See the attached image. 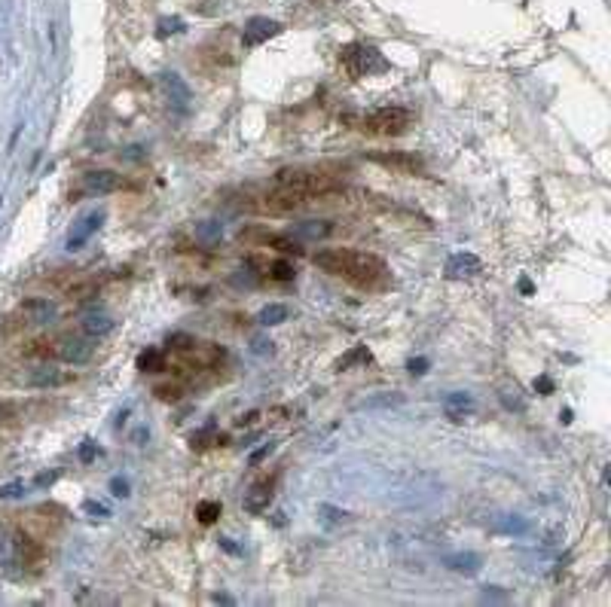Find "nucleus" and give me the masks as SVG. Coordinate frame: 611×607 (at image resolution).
<instances>
[{
	"label": "nucleus",
	"instance_id": "58836bf2",
	"mask_svg": "<svg viewBox=\"0 0 611 607\" xmlns=\"http://www.w3.org/2000/svg\"><path fill=\"white\" fill-rule=\"evenodd\" d=\"M535 390H538V394H544V397L553 394V382H550L547 376H538V378H535Z\"/></svg>",
	"mask_w": 611,
	"mask_h": 607
},
{
	"label": "nucleus",
	"instance_id": "9b49d317",
	"mask_svg": "<svg viewBox=\"0 0 611 607\" xmlns=\"http://www.w3.org/2000/svg\"><path fill=\"white\" fill-rule=\"evenodd\" d=\"M483 272V263L477 253H453L450 260H446V278H474Z\"/></svg>",
	"mask_w": 611,
	"mask_h": 607
},
{
	"label": "nucleus",
	"instance_id": "72a5a7b5",
	"mask_svg": "<svg viewBox=\"0 0 611 607\" xmlns=\"http://www.w3.org/2000/svg\"><path fill=\"white\" fill-rule=\"evenodd\" d=\"M180 394H183L180 385H159L156 388V397L159 400H180Z\"/></svg>",
	"mask_w": 611,
	"mask_h": 607
},
{
	"label": "nucleus",
	"instance_id": "a211bd4d",
	"mask_svg": "<svg viewBox=\"0 0 611 607\" xmlns=\"http://www.w3.org/2000/svg\"><path fill=\"white\" fill-rule=\"evenodd\" d=\"M373 360V354H370V348L367 345H355V348H349L340 360L333 363V369L336 373H345V369H352V366H358V363H370Z\"/></svg>",
	"mask_w": 611,
	"mask_h": 607
},
{
	"label": "nucleus",
	"instance_id": "4c0bfd02",
	"mask_svg": "<svg viewBox=\"0 0 611 607\" xmlns=\"http://www.w3.org/2000/svg\"><path fill=\"white\" fill-rule=\"evenodd\" d=\"M483 601H507V592H502V586H486Z\"/></svg>",
	"mask_w": 611,
	"mask_h": 607
},
{
	"label": "nucleus",
	"instance_id": "a19ab883",
	"mask_svg": "<svg viewBox=\"0 0 611 607\" xmlns=\"http://www.w3.org/2000/svg\"><path fill=\"white\" fill-rule=\"evenodd\" d=\"M95 290H98V284H95V281H89V284H80V287H74V290H70V296H80V300H83V296L95 293Z\"/></svg>",
	"mask_w": 611,
	"mask_h": 607
},
{
	"label": "nucleus",
	"instance_id": "f257e3e1",
	"mask_svg": "<svg viewBox=\"0 0 611 607\" xmlns=\"http://www.w3.org/2000/svg\"><path fill=\"white\" fill-rule=\"evenodd\" d=\"M312 263L321 272L345 278V281L358 284V287H373L379 278L385 275V263L373 253H358V251H342V248H330V251H318L312 256Z\"/></svg>",
	"mask_w": 611,
	"mask_h": 607
},
{
	"label": "nucleus",
	"instance_id": "c85d7f7f",
	"mask_svg": "<svg viewBox=\"0 0 611 607\" xmlns=\"http://www.w3.org/2000/svg\"><path fill=\"white\" fill-rule=\"evenodd\" d=\"M330 229H333L330 223H321V226H318V223H300V232L309 235V239H321V235H330Z\"/></svg>",
	"mask_w": 611,
	"mask_h": 607
},
{
	"label": "nucleus",
	"instance_id": "aec40b11",
	"mask_svg": "<svg viewBox=\"0 0 611 607\" xmlns=\"http://www.w3.org/2000/svg\"><path fill=\"white\" fill-rule=\"evenodd\" d=\"M288 305H281V302H269L266 308H263V312L257 315V321L263 324V327H275V324H284L288 321Z\"/></svg>",
	"mask_w": 611,
	"mask_h": 607
},
{
	"label": "nucleus",
	"instance_id": "7ed1b4c3",
	"mask_svg": "<svg viewBox=\"0 0 611 607\" xmlns=\"http://www.w3.org/2000/svg\"><path fill=\"white\" fill-rule=\"evenodd\" d=\"M345 122H352V128L367 131V135H404L413 122V113L406 107H379L364 116H349Z\"/></svg>",
	"mask_w": 611,
	"mask_h": 607
},
{
	"label": "nucleus",
	"instance_id": "a18cd8bd",
	"mask_svg": "<svg viewBox=\"0 0 611 607\" xmlns=\"http://www.w3.org/2000/svg\"><path fill=\"white\" fill-rule=\"evenodd\" d=\"M220 547L227 549V552H232V555H239V547H236V543H232L229 537H220Z\"/></svg>",
	"mask_w": 611,
	"mask_h": 607
},
{
	"label": "nucleus",
	"instance_id": "cd10ccee",
	"mask_svg": "<svg viewBox=\"0 0 611 607\" xmlns=\"http://www.w3.org/2000/svg\"><path fill=\"white\" fill-rule=\"evenodd\" d=\"M183 28H187V22H183V18H178V16H171V18H159V37L180 34Z\"/></svg>",
	"mask_w": 611,
	"mask_h": 607
},
{
	"label": "nucleus",
	"instance_id": "49530a36",
	"mask_svg": "<svg viewBox=\"0 0 611 607\" xmlns=\"http://www.w3.org/2000/svg\"><path fill=\"white\" fill-rule=\"evenodd\" d=\"M559 418H563V425H568V421H572V409H563V412H559Z\"/></svg>",
	"mask_w": 611,
	"mask_h": 607
},
{
	"label": "nucleus",
	"instance_id": "6ab92c4d",
	"mask_svg": "<svg viewBox=\"0 0 611 607\" xmlns=\"http://www.w3.org/2000/svg\"><path fill=\"white\" fill-rule=\"evenodd\" d=\"M80 327H83V333L89 339H101V336H107L110 330H114V317H107V315H86Z\"/></svg>",
	"mask_w": 611,
	"mask_h": 607
},
{
	"label": "nucleus",
	"instance_id": "6e6552de",
	"mask_svg": "<svg viewBox=\"0 0 611 607\" xmlns=\"http://www.w3.org/2000/svg\"><path fill=\"white\" fill-rule=\"evenodd\" d=\"M275 34H281V25L279 22H272V18H266V16H254V18H248V25H244L242 43L244 46H260V43H266V40L275 37Z\"/></svg>",
	"mask_w": 611,
	"mask_h": 607
},
{
	"label": "nucleus",
	"instance_id": "7c9ffc66",
	"mask_svg": "<svg viewBox=\"0 0 611 607\" xmlns=\"http://www.w3.org/2000/svg\"><path fill=\"white\" fill-rule=\"evenodd\" d=\"M25 491V482L16 479V482H6V486H0V501H9V498H18Z\"/></svg>",
	"mask_w": 611,
	"mask_h": 607
},
{
	"label": "nucleus",
	"instance_id": "412c9836",
	"mask_svg": "<svg viewBox=\"0 0 611 607\" xmlns=\"http://www.w3.org/2000/svg\"><path fill=\"white\" fill-rule=\"evenodd\" d=\"M404 403V394H373L358 403V409H394Z\"/></svg>",
	"mask_w": 611,
	"mask_h": 607
},
{
	"label": "nucleus",
	"instance_id": "f03ea898",
	"mask_svg": "<svg viewBox=\"0 0 611 607\" xmlns=\"http://www.w3.org/2000/svg\"><path fill=\"white\" fill-rule=\"evenodd\" d=\"M275 187L281 190H291V192H300L306 199L312 195H330V192H340L342 183L333 177V174H324V171H303V168H281L275 174Z\"/></svg>",
	"mask_w": 611,
	"mask_h": 607
},
{
	"label": "nucleus",
	"instance_id": "9d476101",
	"mask_svg": "<svg viewBox=\"0 0 611 607\" xmlns=\"http://www.w3.org/2000/svg\"><path fill=\"white\" fill-rule=\"evenodd\" d=\"M272 495H275V491H272V479L254 482V486L248 488V495H244V510H248L251 516H260V513L269 510Z\"/></svg>",
	"mask_w": 611,
	"mask_h": 607
},
{
	"label": "nucleus",
	"instance_id": "ea45409f",
	"mask_svg": "<svg viewBox=\"0 0 611 607\" xmlns=\"http://www.w3.org/2000/svg\"><path fill=\"white\" fill-rule=\"evenodd\" d=\"M199 235H205V239H217V235H220V223H202L199 226Z\"/></svg>",
	"mask_w": 611,
	"mask_h": 607
},
{
	"label": "nucleus",
	"instance_id": "a878e982",
	"mask_svg": "<svg viewBox=\"0 0 611 607\" xmlns=\"http://www.w3.org/2000/svg\"><path fill=\"white\" fill-rule=\"evenodd\" d=\"M223 513V507L217 501H202L199 507H196V519L202 522V525H211V522H217V516Z\"/></svg>",
	"mask_w": 611,
	"mask_h": 607
},
{
	"label": "nucleus",
	"instance_id": "f704fd0d",
	"mask_svg": "<svg viewBox=\"0 0 611 607\" xmlns=\"http://www.w3.org/2000/svg\"><path fill=\"white\" fill-rule=\"evenodd\" d=\"M58 476H61V473H58V470H43V473H37V479H34V486H37V488H49V486H53V482H55Z\"/></svg>",
	"mask_w": 611,
	"mask_h": 607
},
{
	"label": "nucleus",
	"instance_id": "4be33fe9",
	"mask_svg": "<svg viewBox=\"0 0 611 607\" xmlns=\"http://www.w3.org/2000/svg\"><path fill=\"white\" fill-rule=\"evenodd\" d=\"M58 382H61V373L53 366H37L34 373L28 376V385H34V388H49V385H58Z\"/></svg>",
	"mask_w": 611,
	"mask_h": 607
},
{
	"label": "nucleus",
	"instance_id": "c03bdc74",
	"mask_svg": "<svg viewBox=\"0 0 611 607\" xmlns=\"http://www.w3.org/2000/svg\"><path fill=\"white\" fill-rule=\"evenodd\" d=\"M257 418H260V412H248V415H242V418L236 421V425H239V427H244V425H254Z\"/></svg>",
	"mask_w": 611,
	"mask_h": 607
},
{
	"label": "nucleus",
	"instance_id": "4468645a",
	"mask_svg": "<svg viewBox=\"0 0 611 607\" xmlns=\"http://www.w3.org/2000/svg\"><path fill=\"white\" fill-rule=\"evenodd\" d=\"M83 183H86L89 192H117V190L126 187L122 174H117V171H89L83 177Z\"/></svg>",
	"mask_w": 611,
	"mask_h": 607
},
{
	"label": "nucleus",
	"instance_id": "f3484780",
	"mask_svg": "<svg viewBox=\"0 0 611 607\" xmlns=\"http://www.w3.org/2000/svg\"><path fill=\"white\" fill-rule=\"evenodd\" d=\"M22 312H25L34 324H49V321H55V305L49 302V300H28V302L22 305Z\"/></svg>",
	"mask_w": 611,
	"mask_h": 607
},
{
	"label": "nucleus",
	"instance_id": "2eb2a0df",
	"mask_svg": "<svg viewBox=\"0 0 611 607\" xmlns=\"http://www.w3.org/2000/svg\"><path fill=\"white\" fill-rule=\"evenodd\" d=\"M443 568H450L455 574H477L483 568V555L477 552H453V555H443Z\"/></svg>",
	"mask_w": 611,
	"mask_h": 607
},
{
	"label": "nucleus",
	"instance_id": "473e14b6",
	"mask_svg": "<svg viewBox=\"0 0 611 607\" xmlns=\"http://www.w3.org/2000/svg\"><path fill=\"white\" fill-rule=\"evenodd\" d=\"M428 366H431V360H428V357H413V360H406V369H410V376H425Z\"/></svg>",
	"mask_w": 611,
	"mask_h": 607
},
{
	"label": "nucleus",
	"instance_id": "b1692460",
	"mask_svg": "<svg viewBox=\"0 0 611 607\" xmlns=\"http://www.w3.org/2000/svg\"><path fill=\"white\" fill-rule=\"evenodd\" d=\"M318 516H321L324 525H342V522H349V513L340 510V507H333V503H318Z\"/></svg>",
	"mask_w": 611,
	"mask_h": 607
},
{
	"label": "nucleus",
	"instance_id": "20e7f679",
	"mask_svg": "<svg viewBox=\"0 0 611 607\" xmlns=\"http://www.w3.org/2000/svg\"><path fill=\"white\" fill-rule=\"evenodd\" d=\"M340 61L345 67V74L349 77H370V74H379V70L389 67V61L382 58V53L376 46H367V43H349L342 46L340 53Z\"/></svg>",
	"mask_w": 611,
	"mask_h": 607
},
{
	"label": "nucleus",
	"instance_id": "37998d69",
	"mask_svg": "<svg viewBox=\"0 0 611 607\" xmlns=\"http://www.w3.org/2000/svg\"><path fill=\"white\" fill-rule=\"evenodd\" d=\"M519 293H523V296H532V293H535V287H532V281H529V278H519Z\"/></svg>",
	"mask_w": 611,
	"mask_h": 607
},
{
	"label": "nucleus",
	"instance_id": "2f4dec72",
	"mask_svg": "<svg viewBox=\"0 0 611 607\" xmlns=\"http://www.w3.org/2000/svg\"><path fill=\"white\" fill-rule=\"evenodd\" d=\"M110 495L114 498H129L131 491H129V479L126 476H114L110 479Z\"/></svg>",
	"mask_w": 611,
	"mask_h": 607
},
{
	"label": "nucleus",
	"instance_id": "e433bc0d",
	"mask_svg": "<svg viewBox=\"0 0 611 607\" xmlns=\"http://www.w3.org/2000/svg\"><path fill=\"white\" fill-rule=\"evenodd\" d=\"M211 437H214V425L202 427L199 434H193V437H190V442H193V446H196V449H202V446H208V439H211Z\"/></svg>",
	"mask_w": 611,
	"mask_h": 607
},
{
	"label": "nucleus",
	"instance_id": "dca6fc26",
	"mask_svg": "<svg viewBox=\"0 0 611 607\" xmlns=\"http://www.w3.org/2000/svg\"><path fill=\"white\" fill-rule=\"evenodd\" d=\"M251 266L263 269V275H269L272 281H293V275H297V269L288 260H260V256H254Z\"/></svg>",
	"mask_w": 611,
	"mask_h": 607
},
{
	"label": "nucleus",
	"instance_id": "ddd939ff",
	"mask_svg": "<svg viewBox=\"0 0 611 607\" xmlns=\"http://www.w3.org/2000/svg\"><path fill=\"white\" fill-rule=\"evenodd\" d=\"M477 409V400L465 390H453V394L443 397V412L450 421H465V415H471Z\"/></svg>",
	"mask_w": 611,
	"mask_h": 607
},
{
	"label": "nucleus",
	"instance_id": "1a4fd4ad",
	"mask_svg": "<svg viewBox=\"0 0 611 607\" xmlns=\"http://www.w3.org/2000/svg\"><path fill=\"white\" fill-rule=\"evenodd\" d=\"M101 223H104V214H101V211L86 214V217L74 226V232L67 235V251H80V248H83V244L92 239V235L101 229Z\"/></svg>",
	"mask_w": 611,
	"mask_h": 607
},
{
	"label": "nucleus",
	"instance_id": "79ce46f5",
	"mask_svg": "<svg viewBox=\"0 0 611 607\" xmlns=\"http://www.w3.org/2000/svg\"><path fill=\"white\" fill-rule=\"evenodd\" d=\"M272 449H275V446H272V442H266V446H263V449H257V452H254V455H251V464H254V467H257V464H260V461H263V458H269V455H272Z\"/></svg>",
	"mask_w": 611,
	"mask_h": 607
},
{
	"label": "nucleus",
	"instance_id": "c9c22d12",
	"mask_svg": "<svg viewBox=\"0 0 611 607\" xmlns=\"http://www.w3.org/2000/svg\"><path fill=\"white\" fill-rule=\"evenodd\" d=\"M95 455H98V446L92 439H86L83 446H80V461H83V464H92V461H95Z\"/></svg>",
	"mask_w": 611,
	"mask_h": 607
},
{
	"label": "nucleus",
	"instance_id": "5701e85b",
	"mask_svg": "<svg viewBox=\"0 0 611 607\" xmlns=\"http://www.w3.org/2000/svg\"><path fill=\"white\" fill-rule=\"evenodd\" d=\"M138 369H141V373H159V369H162V354L156 351V348L141 351L138 354Z\"/></svg>",
	"mask_w": 611,
	"mask_h": 607
},
{
	"label": "nucleus",
	"instance_id": "de8ad7c7",
	"mask_svg": "<svg viewBox=\"0 0 611 607\" xmlns=\"http://www.w3.org/2000/svg\"><path fill=\"white\" fill-rule=\"evenodd\" d=\"M214 601H217V604H232L229 595H214Z\"/></svg>",
	"mask_w": 611,
	"mask_h": 607
},
{
	"label": "nucleus",
	"instance_id": "393cba45",
	"mask_svg": "<svg viewBox=\"0 0 611 607\" xmlns=\"http://www.w3.org/2000/svg\"><path fill=\"white\" fill-rule=\"evenodd\" d=\"M495 531H502V534H526L529 531V522L526 519H519V516H502L498 519V525H495Z\"/></svg>",
	"mask_w": 611,
	"mask_h": 607
},
{
	"label": "nucleus",
	"instance_id": "c756f323",
	"mask_svg": "<svg viewBox=\"0 0 611 607\" xmlns=\"http://www.w3.org/2000/svg\"><path fill=\"white\" fill-rule=\"evenodd\" d=\"M83 510L89 513L92 519H107V516H110V510L104 507V503H98V501H92V498H89V501H83Z\"/></svg>",
	"mask_w": 611,
	"mask_h": 607
},
{
	"label": "nucleus",
	"instance_id": "0eeeda50",
	"mask_svg": "<svg viewBox=\"0 0 611 607\" xmlns=\"http://www.w3.org/2000/svg\"><path fill=\"white\" fill-rule=\"evenodd\" d=\"M55 357L65 360V363H74V366L86 363L92 357V339L89 336L86 339L83 336H61L55 342Z\"/></svg>",
	"mask_w": 611,
	"mask_h": 607
},
{
	"label": "nucleus",
	"instance_id": "423d86ee",
	"mask_svg": "<svg viewBox=\"0 0 611 607\" xmlns=\"http://www.w3.org/2000/svg\"><path fill=\"white\" fill-rule=\"evenodd\" d=\"M370 162L389 168L394 174H425V162L416 153H404V150H385V153H370Z\"/></svg>",
	"mask_w": 611,
	"mask_h": 607
},
{
	"label": "nucleus",
	"instance_id": "f8f14e48",
	"mask_svg": "<svg viewBox=\"0 0 611 607\" xmlns=\"http://www.w3.org/2000/svg\"><path fill=\"white\" fill-rule=\"evenodd\" d=\"M159 86L166 89V95L175 101L180 110H187V104L193 101V92H190L187 83H183L180 74H175V70H166V74H159Z\"/></svg>",
	"mask_w": 611,
	"mask_h": 607
},
{
	"label": "nucleus",
	"instance_id": "09e8293b",
	"mask_svg": "<svg viewBox=\"0 0 611 607\" xmlns=\"http://www.w3.org/2000/svg\"><path fill=\"white\" fill-rule=\"evenodd\" d=\"M0 202H4V199H0Z\"/></svg>",
	"mask_w": 611,
	"mask_h": 607
},
{
	"label": "nucleus",
	"instance_id": "39448f33",
	"mask_svg": "<svg viewBox=\"0 0 611 607\" xmlns=\"http://www.w3.org/2000/svg\"><path fill=\"white\" fill-rule=\"evenodd\" d=\"M239 239L244 244H251V248H269V251H279L284 256H300L303 248L300 241H293L291 235H281V232H272V229H263V226H251V229H242Z\"/></svg>",
	"mask_w": 611,
	"mask_h": 607
},
{
	"label": "nucleus",
	"instance_id": "bb28decb",
	"mask_svg": "<svg viewBox=\"0 0 611 607\" xmlns=\"http://www.w3.org/2000/svg\"><path fill=\"white\" fill-rule=\"evenodd\" d=\"M168 345L175 348V351H180V354H190V351H193V348H196L199 342H196V339H193V336H187V333H175V336L168 339Z\"/></svg>",
	"mask_w": 611,
	"mask_h": 607
}]
</instances>
